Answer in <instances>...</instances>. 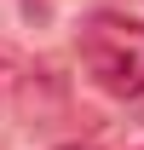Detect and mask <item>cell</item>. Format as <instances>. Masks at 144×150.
<instances>
[{"label": "cell", "instance_id": "277c9868", "mask_svg": "<svg viewBox=\"0 0 144 150\" xmlns=\"http://www.w3.org/2000/svg\"><path fill=\"white\" fill-rule=\"evenodd\" d=\"M58 150H92V144H81V139H75V144H58Z\"/></svg>", "mask_w": 144, "mask_h": 150}, {"label": "cell", "instance_id": "6da1fadb", "mask_svg": "<svg viewBox=\"0 0 144 150\" xmlns=\"http://www.w3.org/2000/svg\"><path fill=\"white\" fill-rule=\"evenodd\" d=\"M81 64L109 98H144V23L92 18L81 35Z\"/></svg>", "mask_w": 144, "mask_h": 150}, {"label": "cell", "instance_id": "3957f363", "mask_svg": "<svg viewBox=\"0 0 144 150\" xmlns=\"http://www.w3.org/2000/svg\"><path fill=\"white\" fill-rule=\"evenodd\" d=\"M18 81H23V69H18L6 52H0V98H6V93H18Z\"/></svg>", "mask_w": 144, "mask_h": 150}, {"label": "cell", "instance_id": "7a4b0ae2", "mask_svg": "<svg viewBox=\"0 0 144 150\" xmlns=\"http://www.w3.org/2000/svg\"><path fill=\"white\" fill-rule=\"evenodd\" d=\"M18 110H23V121H35V127H46V121L64 110V81H58L46 64L23 69V81H18Z\"/></svg>", "mask_w": 144, "mask_h": 150}, {"label": "cell", "instance_id": "5b68a950", "mask_svg": "<svg viewBox=\"0 0 144 150\" xmlns=\"http://www.w3.org/2000/svg\"><path fill=\"white\" fill-rule=\"evenodd\" d=\"M138 121H144V110H138Z\"/></svg>", "mask_w": 144, "mask_h": 150}]
</instances>
